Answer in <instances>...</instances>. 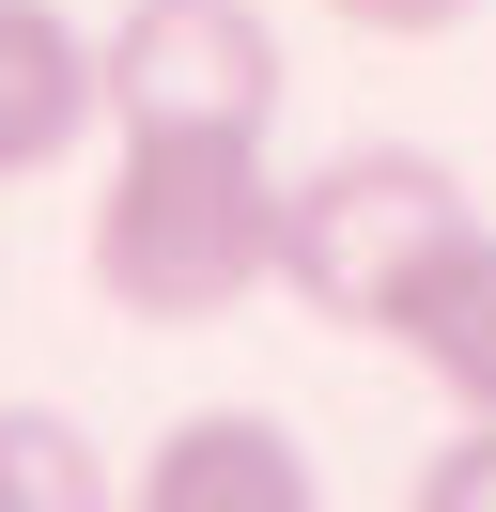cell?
Here are the masks:
<instances>
[{
	"label": "cell",
	"mask_w": 496,
	"mask_h": 512,
	"mask_svg": "<svg viewBox=\"0 0 496 512\" xmlns=\"http://www.w3.org/2000/svg\"><path fill=\"white\" fill-rule=\"evenodd\" d=\"M279 156L264 125H124L93 187V295L124 326H233L279 280Z\"/></svg>",
	"instance_id": "cell-1"
},
{
	"label": "cell",
	"mask_w": 496,
	"mask_h": 512,
	"mask_svg": "<svg viewBox=\"0 0 496 512\" xmlns=\"http://www.w3.org/2000/svg\"><path fill=\"white\" fill-rule=\"evenodd\" d=\"M465 218H481V202H465L450 156H419V140H357V156L295 171V202H279V295L388 342V295L419 280Z\"/></svg>",
	"instance_id": "cell-2"
},
{
	"label": "cell",
	"mask_w": 496,
	"mask_h": 512,
	"mask_svg": "<svg viewBox=\"0 0 496 512\" xmlns=\"http://www.w3.org/2000/svg\"><path fill=\"white\" fill-rule=\"evenodd\" d=\"M109 125H279L264 0H124L109 16Z\"/></svg>",
	"instance_id": "cell-3"
},
{
	"label": "cell",
	"mask_w": 496,
	"mask_h": 512,
	"mask_svg": "<svg viewBox=\"0 0 496 512\" xmlns=\"http://www.w3.org/2000/svg\"><path fill=\"white\" fill-rule=\"evenodd\" d=\"M109 125V32H78L62 0H0V187L62 171Z\"/></svg>",
	"instance_id": "cell-4"
},
{
	"label": "cell",
	"mask_w": 496,
	"mask_h": 512,
	"mask_svg": "<svg viewBox=\"0 0 496 512\" xmlns=\"http://www.w3.org/2000/svg\"><path fill=\"white\" fill-rule=\"evenodd\" d=\"M124 497L140 512H310V450H295V419H264V404H186L171 435L124 466Z\"/></svg>",
	"instance_id": "cell-5"
},
{
	"label": "cell",
	"mask_w": 496,
	"mask_h": 512,
	"mask_svg": "<svg viewBox=\"0 0 496 512\" xmlns=\"http://www.w3.org/2000/svg\"><path fill=\"white\" fill-rule=\"evenodd\" d=\"M388 342L450 388V419H496V233H481V218L388 295Z\"/></svg>",
	"instance_id": "cell-6"
},
{
	"label": "cell",
	"mask_w": 496,
	"mask_h": 512,
	"mask_svg": "<svg viewBox=\"0 0 496 512\" xmlns=\"http://www.w3.org/2000/svg\"><path fill=\"white\" fill-rule=\"evenodd\" d=\"M93 497H109V466H93V435H78V419L0 404V512H93Z\"/></svg>",
	"instance_id": "cell-7"
},
{
	"label": "cell",
	"mask_w": 496,
	"mask_h": 512,
	"mask_svg": "<svg viewBox=\"0 0 496 512\" xmlns=\"http://www.w3.org/2000/svg\"><path fill=\"white\" fill-rule=\"evenodd\" d=\"M419 512H496V419H465V435L419 466Z\"/></svg>",
	"instance_id": "cell-8"
},
{
	"label": "cell",
	"mask_w": 496,
	"mask_h": 512,
	"mask_svg": "<svg viewBox=\"0 0 496 512\" xmlns=\"http://www.w3.org/2000/svg\"><path fill=\"white\" fill-rule=\"evenodd\" d=\"M326 16H341L357 47H434V32H465L481 0H326Z\"/></svg>",
	"instance_id": "cell-9"
}]
</instances>
